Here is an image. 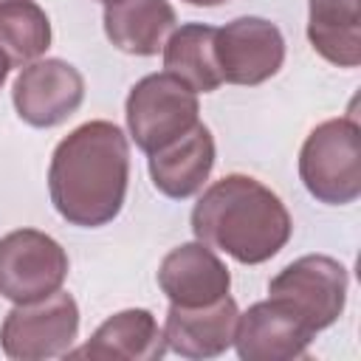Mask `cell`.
Wrapping results in <instances>:
<instances>
[{"instance_id":"6da1fadb","label":"cell","mask_w":361,"mask_h":361,"mask_svg":"<svg viewBox=\"0 0 361 361\" xmlns=\"http://www.w3.org/2000/svg\"><path fill=\"white\" fill-rule=\"evenodd\" d=\"M130 183V144L118 124L93 118L71 130L51 155L48 195L62 220L99 228L118 217Z\"/></svg>"},{"instance_id":"7a4b0ae2","label":"cell","mask_w":361,"mask_h":361,"mask_svg":"<svg viewBox=\"0 0 361 361\" xmlns=\"http://www.w3.org/2000/svg\"><path fill=\"white\" fill-rule=\"evenodd\" d=\"M189 223L195 240L243 265L268 262L293 234V220L282 197L262 180L240 172L209 183L197 197Z\"/></svg>"},{"instance_id":"3957f363","label":"cell","mask_w":361,"mask_h":361,"mask_svg":"<svg viewBox=\"0 0 361 361\" xmlns=\"http://www.w3.org/2000/svg\"><path fill=\"white\" fill-rule=\"evenodd\" d=\"M305 189L327 206H347L361 195V127L353 116L316 124L299 149Z\"/></svg>"},{"instance_id":"277c9868","label":"cell","mask_w":361,"mask_h":361,"mask_svg":"<svg viewBox=\"0 0 361 361\" xmlns=\"http://www.w3.org/2000/svg\"><path fill=\"white\" fill-rule=\"evenodd\" d=\"M197 93L183 85L178 76L161 71L141 76L124 102V118L130 138L147 155L172 144L189 133L200 118Z\"/></svg>"},{"instance_id":"5b68a950","label":"cell","mask_w":361,"mask_h":361,"mask_svg":"<svg viewBox=\"0 0 361 361\" xmlns=\"http://www.w3.org/2000/svg\"><path fill=\"white\" fill-rule=\"evenodd\" d=\"M350 274L327 254H305L268 282V299L285 305L313 333L338 322L347 305Z\"/></svg>"},{"instance_id":"8992f818","label":"cell","mask_w":361,"mask_h":361,"mask_svg":"<svg viewBox=\"0 0 361 361\" xmlns=\"http://www.w3.org/2000/svg\"><path fill=\"white\" fill-rule=\"evenodd\" d=\"M79 336V305L62 288L45 299L14 305L0 324V350L14 361L68 355Z\"/></svg>"},{"instance_id":"52a82bcc","label":"cell","mask_w":361,"mask_h":361,"mask_svg":"<svg viewBox=\"0 0 361 361\" xmlns=\"http://www.w3.org/2000/svg\"><path fill=\"white\" fill-rule=\"evenodd\" d=\"M68 276L65 248L39 228H17L0 237V296L25 305L62 288Z\"/></svg>"},{"instance_id":"ba28073f","label":"cell","mask_w":361,"mask_h":361,"mask_svg":"<svg viewBox=\"0 0 361 361\" xmlns=\"http://www.w3.org/2000/svg\"><path fill=\"white\" fill-rule=\"evenodd\" d=\"M214 62L228 85H262L285 62V37L265 17H237L217 28Z\"/></svg>"},{"instance_id":"9c48e42d","label":"cell","mask_w":361,"mask_h":361,"mask_svg":"<svg viewBox=\"0 0 361 361\" xmlns=\"http://www.w3.org/2000/svg\"><path fill=\"white\" fill-rule=\"evenodd\" d=\"M85 99V76L65 59L48 56L20 68L11 85L17 116L39 130L56 127L71 118Z\"/></svg>"},{"instance_id":"30bf717a","label":"cell","mask_w":361,"mask_h":361,"mask_svg":"<svg viewBox=\"0 0 361 361\" xmlns=\"http://www.w3.org/2000/svg\"><path fill=\"white\" fill-rule=\"evenodd\" d=\"M313 336L285 305L262 299L237 316L234 347L243 361H293L307 353Z\"/></svg>"},{"instance_id":"8fae6325","label":"cell","mask_w":361,"mask_h":361,"mask_svg":"<svg viewBox=\"0 0 361 361\" xmlns=\"http://www.w3.org/2000/svg\"><path fill=\"white\" fill-rule=\"evenodd\" d=\"M158 288L178 307H203L228 296L231 274L206 243H180L158 265Z\"/></svg>"},{"instance_id":"7c38bea8","label":"cell","mask_w":361,"mask_h":361,"mask_svg":"<svg viewBox=\"0 0 361 361\" xmlns=\"http://www.w3.org/2000/svg\"><path fill=\"white\" fill-rule=\"evenodd\" d=\"M237 316L240 310L231 296H223L220 302L203 305V307L169 305L166 324H164L166 350L192 361L217 358L234 344Z\"/></svg>"},{"instance_id":"4fadbf2b","label":"cell","mask_w":361,"mask_h":361,"mask_svg":"<svg viewBox=\"0 0 361 361\" xmlns=\"http://www.w3.org/2000/svg\"><path fill=\"white\" fill-rule=\"evenodd\" d=\"M214 135L206 124L197 121L189 133L149 155L152 186L172 200L197 195L214 169Z\"/></svg>"},{"instance_id":"5bb4252c","label":"cell","mask_w":361,"mask_h":361,"mask_svg":"<svg viewBox=\"0 0 361 361\" xmlns=\"http://www.w3.org/2000/svg\"><path fill=\"white\" fill-rule=\"evenodd\" d=\"M166 353L164 330L155 316L144 307H127L104 319L82 347H71V358H96V361H155Z\"/></svg>"},{"instance_id":"9a60e30c","label":"cell","mask_w":361,"mask_h":361,"mask_svg":"<svg viewBox=\"0 0 361 361\" xmlns=\"http://www.w3.org/2000/svg\"><path fill=\"white\" fill-rule=\"evenodd\" d=\"M107 39L133 56H155L178 25L169 0H118L104 6Z\"/></svg>"},{"instance_id":"2e32d148","label":"cell","mask_w":361,"mask_h":361,"mask_svg":"<svg viewBox=\"0 0 361 361\" xmlns=\"http://www.w3.org/2000/svg\"><path fill=\"white\" fill-rule=\"evenodd\" d=\"M307 39L338 68L361 65V0H307Z\"/></svg>"},{"instance_id":"e0dca14e","label":"cell","mask_w":361,"mask_h":361,"mask_svg":"<svg viewBox=\"0 0 361 361\" xmlns=\"http://www.w3.org/2000/svg\"><path fill=\"white\" fill-rule=\"evenodd\" d=\"M214 25L206 23H186L175 28L161 54H164V71L178 76L183 85H189L195 93H212L223 85L217 62H214Z\"/></svg>"},{"instance_id":"ac0fdd59","label":"cell","mask_w":361,"mask_h":361,"mask_svg":"<svg viewBox=\"0 0 361 361\" xmlns=\"http://www.w3.org/2000/svg\"><path fill=\"white\" fill-rule=\"evenodd\" d=\"M0 48L11 65H28L51 48V20L34 0H11L0 6Z\"/></svg>"},{"instance_id":"d6986e66","label":"cell","mask_w":361,"mask_h":361,"mask_svg":"<svg viewBox=\"0 0 361 361\" xmlns=\"http://www.w3.org/2000/svg\"><path fill=\"white\" fill-rule=\"evenodd\" d=\"M11 68H14V65H11V59H8V54H6L3 48H0V87L6 85V79H8V73H11Z\"/></svg>"},{"instance_id":"ffe728a7","label":"cell","mask_w":361,"mask_h":361,"mask_svg":"<svg viewBox=\"0 0 361 361\" xmlns=\"http://www.w3.org/2000/svg\"><path fill=\"white\" fill-rule=\"evenodd\" d=\"M189 6H203V8H212V6H220V3H228V0H183Z\"/></svg>"},{"instance_id":"44dd1931","label":"cell","mask_w":361,"mask_h":361,"mask_svg":"<svg viewBox=\"0 0 361 361\" xmlns=\"http://www.w3.org/2000/svg\"><path fill=\"white\" fill-rule=\"evenodd\" d=\"M99 3H104V6H110V3H118V0H99Z\"/></svg>"},{"instance_id":"7402d4cb","label":"cell","mask_w":361,"mask_h":361,"mask_svg":"<svg viewBox=\"0 0 361 361\" xmlns=\"http://www.w3.org/2000/svg\"><path fill=\"white\" fill-rule=\"evenodd\" d=\"M3 3H11V0H0V6H3Z\"/></svg>"}]
</instances>
